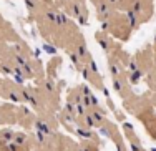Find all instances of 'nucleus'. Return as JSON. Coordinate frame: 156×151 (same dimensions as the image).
Returning <instances> with one entry per match:
<instances>
[{
	"label": "nucleus",
	"mask_w": 156,
	"mask_h": 151,
	"mask_svg": "<svg viewBox=\"0 0 156 151\" xmlns=\"http://www.w3.org/2000/svg\"><path fill=\"white\" fill-rule=\"evenodd\" d=\"M153 42H154V47H156V35H154V38H153Z\"/></svg>",
	"instance_id": "aec40b11"
},
{
	"label": "nucleus",
	"mask_w": 156,
	"mask_h": 151,
	"mask_svg": "<svg viewBox=\"0 0 156 151\" xmlns=\"http://www.w3.org/2000/svg\"><path fill=\"white\" fill-rule=\"evenodd\" d=\"M25 5H27V9L30 10V12H33V10L38 7V3H37L35 0H25Z\"/></svg>",
	"instance_id": "2eb2a0df"
},
{
	"label": "nucleus",
	"mask_w": 156,
	"mask_h": 151,
	"mask_svg": "<svg viewBox=\"0 0 156 151\" xmlns=\"http://www.w3.org/2000/svg\"><path fill=\"white\" fill-rule=\"evenodd\" d=\"M75 53L81 58V60H87L88 61L91 58V55H90V51H88V47H87V43H85V42H78L76 43V45H75Z\"/></svg>",
	"instance_id": "7ed1b4c3"
},
{
	"label": "nucleus",
	"mask_w": 156,
	"mask_h": 151,
	"mask_svg": "<svg viewBox=\"0 0 156 151\" xmlns=\"http://www.w3.org/2000/svg\"><path fill=\"white\" fill-rule=\"evenodd\" d=\"M40 53H42V50H40V48H37L35 51H33V57H35V58H37V57H38V55H40Z\"/></svg>",
	"instance_id": "6ab92c4d"
},
{
	"label": "nucleus",
	"mask_w": 156,
	"mask_h": 151,
	"mask_svg": "<svg viewBox=\"0 0 156 151\" xmlns=\"http://www.w3.org/2000/svg\"><path fill=\"white\" fill-rule=\"evenodd\" d=\"M141 78H143V67L138 68V70H135V72H129V75H128V82L131 85L140 83Z\"/></svg>",
	"instance_id": "423d86ee"
},
{
	"label": "nucleus",
	"mask_w": 156,
	"mask_h": 151,
	"mask_svg": "<svg viewBox=\"0 0 156 151\" xmlns=\"http://www.w3.org/2000/svg\"><path fill=\"white\" fill-rule=\"evenodd\" d=\"M100 45H101L103 50L110 51V43H108V40H106V38H100Z\"/></svg>",
	"instance_id": "f3484780"
},
{
	"label": "nucleus",
	"mask_w": 156,
	"mask_h": 151,
	"mask_svg": "<svg viewBox=\"0 0 156 151\" xmlns=\"http://www.w3.org/2000/svg\"><path fill=\"white\" fill-rule=\"evenodd\" d=\"M108 30H111V20L106 18V20L101 22V32H108Z\"/></svg>",
	"instance_id": "4468645a"
},
{
	"label": "nucleus",
	"mask_w": 156,
	"mask_h": 151,
	"mask_svg": "<svg viewBox=\"0 0 156 151\" xmlns=\"http://www.w3.org/2000/svg\"><path fill=\"white\" fill-rule=\"evenodd\" d=\"M95 7H96V15H98V18L101 22L106 20V18H111V15H113V7L106 0H100Z\"/></svg>",
	"instance_id": "f257e3e1"
},
{
	"label": "nucleus",
	"mask_w": 156,
	"mask_h": 151,
	"mask_svg": "<svg viewBox=\"0 0 156 151\" xmlns=\"http://www.w3.org/2000/svg\"><path fill=\"white\" fill-rule=\"evenodd\" d=\"M106 2H108L111 7H115V5H118V2H120V0H106Z\"/></svg>",
	"instance_id": "a211bd4d"
},
{
	"label": "nucleus",
	"mask_w": 156,
	"mask_h": 151,
	"mask_svg": "<svg viewBox=\"0 0 156 151\" xmlns=\"http://www.w3.org/2000/svg\"><path fill=\"white\" fill-rule=\"evenodd\" d=\"M125 20H126V23H128V28L135 30V28L140 27L141 18H140L138 13H135V12H131V10H128V12H126V15H125Z\"/></svg>",
	"instance_id": "f03ea898"
},
{
	"label": "nucleus",
	"mask_w": 156,
	"mask_h": 151,
	"mask_svg": "<svg viewBox=\"0 0 156 151\" xmlns=\"http://www.w3.org/2000/svg\"><path fill=\"white\" fill-rule=\"evenodd\" d=\"M43 50H45L48 55H57V48H55L53 45H50V43H43Z\"/></svg>",
	"instance_id": "ddd939ff"
},
{
	"label": "nucleus",
	"mask_w": 156,
	"mask_h": 151,
	"mask_svg": "<svg viewBox=\"0 0 156 151\" xmlns=\"http://www.w3.org/2000/svg\"><path fill=\"white\" fill-rule=\"evenodd\" d=\"M30 141V136H28L27 133H15V136H13V143H17L18 146H22V148H25L27 146V143Z\"/></svg>",
	"instance_id": "39448f33"
},
{
	"label": "nucleus",
	"mask_w": 156,
	"mask_h": 151,
	"mask_svg": "<svg viewBox=\"0 0 156 151\" xmlns=\"http://www.w3.org/2000/svg\"><path fill=\"white\" fill-rule=\"evenodd\" d=\"M45 2H47V0H45Z\"/></svg>",
	"instance_id": "412c9836"
},
{
	"label": "nucleus",
	"mask_w": 156,
	"mask_h": 151,
	"mask_svg": "<svg viewBox=\"0 0 156 151\" xmlns=\"http://www.w3.org/2000/svg\"><path fill=\"white\" fill-rule=\"evenodd\" d=\"M45 18H47L48 23H51V25L57 27V12H55V10H47V12H45Z\"/></svg>",
	"instance_id": "9b49d317"
},
{
	"label": "nucleus",
	"mask_w": 156,
	"mask_h": 151,
	"mask_svg": "<svg viewBox=\"0 0 156 151\" xmlns=\"http://www.w3.org/2000/svg\"><path fill=\"white\" fill-rule=\"evenodd\" d=\"M113 88L118 95H121L123 98L126 97V85L121 78H113Z\"/></svg>",
	"instance_id": "20e7f679"
},
{
	"label": "nucleus",
	"mask_w": 156,
	"mask_h": 151,
	"mask_svg": "<svg viewBox=\"0 0 156 151\" xmlns=\"http://www.w3.org/2000/svg\"><path fill=\"white\" fill-rule=\"evenodd\" d=\"M42 85H43V88H45L47 91H53V90H55V85H53V82H51V80H47V82H43Z\"/></svg>",
	"instance_id": "dca6fc26"
},
{
	"label": "nucleus",
	"mask_w": 156,
	"mask_h": 151,
	"mask_svg": "<svg viewBox=\"0 0 156 151\" xmlns=\"http://www.w3.org/2000/svg\"><path fill=\"white\" fill-rule=\"evenodd\" d=\"M68 25V18H66L65 12H57V27L58 28H63Z\"/></svg>",
	"instance_id": "1a4fd4ad"
},
{
	"label": "nucleus",
	"mask_w": 156,
	"mask_h": 151,
	"mask_svg": "<svg viewBox=\"0 0 156 151\" xmlns=\"http://www.w3.org/2000/svg\"><path fill=\"white\" fill-rule=\"evenodd\" d=\"M110 73H111V76H113V78H120V75H121L120 63H118V61H115L113 58H110Z\"/></svg>",
	"instance_id": "0eeeda50"
},
{
	"label": "nucleus",
	"mask_w": 156,
	"mask_h": 151,
	"mask_svg": "<svg viewBox=\"0 0 156 151\" xmlns=\"http://www.w3.org/2000/svg\"><path fill=\"white\" fill-rule=\"evenodd\" d=\"M68 57H70V60H72V63L76 67V70H80L81 67H83V60H81V58L78 57V55L75 53V51H70V53H68Z\"/></svg>",
	"instance_id": "9d476101"
},
{
	"label": "nucleus",
	"mask_w": 156,
	"mask_h": 151,
	"mask_svg": "<svg viewBox=\"0 0 156 151\" xmlns=\"http://www.w3.org/2000/svg\"><path fill=\"white\" fill-rule=\"evenodd\" d=\"M35 128H37V131H42V133H45L47 136H51V130H50V126L45 123V121H42V120H37L35 123Z\"/></svg>",
	"instance_id": "6e6552de"
},
{
	"label": "nucleus",
	"mask_w": 156,
	"mask_h": 151,
	"mask_svg": "<svg viewBox=\"0 0 156 151\" xmlns=\"http://www.w3.org/2000/svg\"><path fill=\"white\" fill-rule=\"evenodd\" d=\"M138 68H141L138 65V60H136V58H129V61H128V70L129 72H135V70H138Z\"/></svg>",
	"instance_id": "f8f14e48"
}]
</instances>
